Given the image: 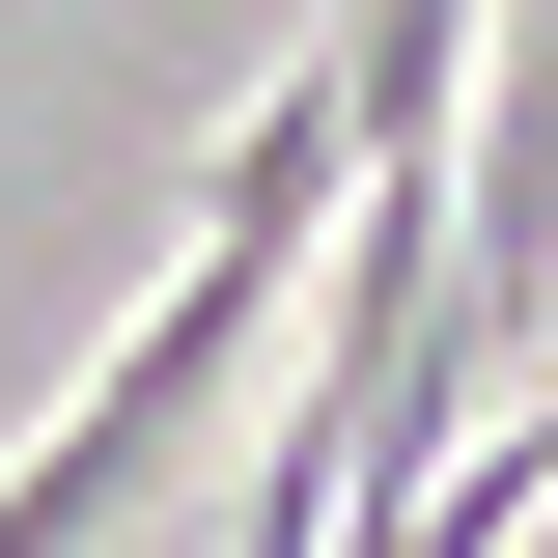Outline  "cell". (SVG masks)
Instances as JSON below:
<instances>
[{
  "label": "cell",
  "instance_id": "1",
  "mask_svg": "<svg viewBox=\"0 0 558 558\" xmlns=\"http://www.w3.org/2000/svg\"><path fill=\"white\" fill-rule=\"evenodd\" d=\"M279 336H307V223H168V307L84 363L57 447H0V558H140L168 475L223 447V391H252Z\"/></svg>",
  "mask_w": 558,
  "mask_h": 558
}]
</instances>
